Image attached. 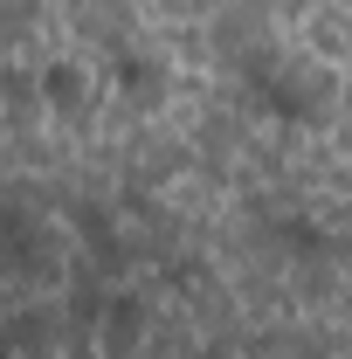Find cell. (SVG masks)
I'll return each instance as SVG.
<instances>
[{"label": "cell", "instance_id": "6da1fadb", "mask_svg": "<svg viewBox=\"0 0 352 359\" xmlns=\"http://www.w3.org/2000/svg\"><path fill=\"white\" fill-rule=\"evenodd\" d=\"M111 83H118V97L132 104V111H152L159 97H166V62L159 55H145V48H118L111 55Z\"/></svg>", "mask_w": 352, "mask_h": 359}, {"label": "cell", "instance_id": "7a4b0ae2", "mask_svg": "<svg viewBox=\"0 0 352 359\" xmlns=\"http://www.w3.org/2000/svg\"><path fill=\"white\" fill-rule=\"evenodd\" d=\"M42 97L55 104V111H69V118H83V83H76V62H48V76H42Z\"/></svg>", "mask_w": 352, "mask_h": 359}, {"label": "cell", "instance_id": "3957f363", "mask_svg": "<svg viewBox=\"0 0 352 359\" xmlns=\"http://www.w3.org/2000/svg\"><path fill=\"white\" fill-rule=\"evenodd\" d=\"M346 104H352V97H346Z\"/></svg>", "mask_w": 352, "mask_h": 359}]
</instances>
